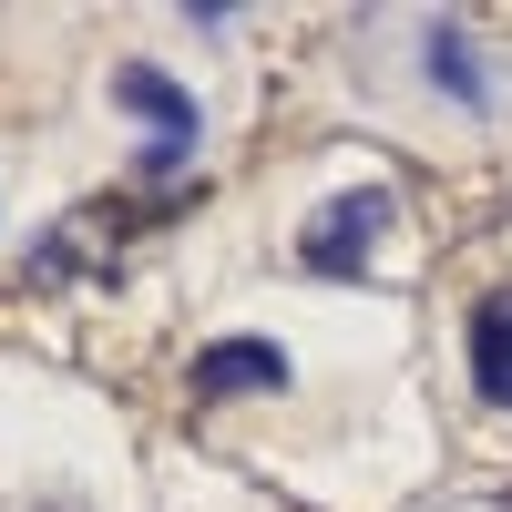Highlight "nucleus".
I'll use <instances>...</instances> for the list:
<instances>
[{
    "label": "nucleus",
    "mask_w": 512,
    "mask_h": 512,
    "mask_svg": "<svg viewBox=\"0 0 512 512\" xmlns=\"http://www.w3.org/2000/svg\"><path fill=\"white\" fill-rule=\"evenodd\" d=\"M390 226H400V195L390 185H349V195H328L318 216L297 226V267L308 277H369Z\"/></svg>",
    "instance_id": "1"
},
{
    "label": "nucleus",
    "mask_w": 512,
    "mask_h": 512,
    "mask_svg": "<svg viewBox=\"0 0 512 512\" xmlns=\"http://www.w3.org/2000/svg\"><path fill=\"white\" fill-rule=\"evenodd\" d=\"M113 103L134 113V123H154L144 175H175V164L195 154V93H185V82H164L154 62H123V72H113Z\"/></svg>",
    "instance_id": "2"
},
{
    "label": "nucleus",
    "mask_w": 512,
    "mask_h": 512,
    "mask_svg": "<svg viewBox=\"0 0 512 512\" xmlns=\"http://www.w3.org/2000/svg\"><path fill=\"white\" fill-rule=\"evenodd\" d=\"M267 390H287V349L267 338H216L195 359V400H267Z\"/></svg>",
    "instance_id": "3"
},
{
    "label": "nucleus",
    "mask_w": 512,
    "mask_h": 512,
    "mask_svg": "<svg viewBox=\"0 0 512 512\" xmlns=\"http://www.w3.org/2000/svg\"><path fill=\"white\" fill-rule=\"evenodd\" d=\"M472 390L492 410H512V287L472 308Z\"/></svg>",
    "instance_id": "4"
},
{
    "label": "nucleus",
    "mask_w": 512,
    "mask_h": 512,
    "mask_svg": "<svg viewBox=\"0 0 512 512\" xmlns=\"http://www.w3.org/2000/svg\"><path fill=\"white\" fill-rule=\"evenodd\" d=\"M431 82H441V93L451 103H492V82H482V52H472V31H461V21H431Z\"/></svg>",
    "instance_id": "5"
}]
</instances>
